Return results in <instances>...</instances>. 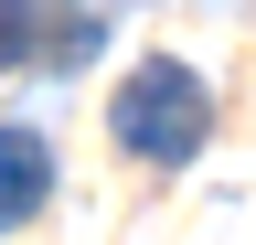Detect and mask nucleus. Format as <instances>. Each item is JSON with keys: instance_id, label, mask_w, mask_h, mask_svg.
I'll return each instance as SVG.
<instances>
[{"instance_id": "f257e3e1", "label": "nucleus", "mask_w": 256, "mask_h": 245, "mask_svg": "<svg viewBox=\"0 0 256 245\" xmlns=\"http://www.w3.org/2000/svg\"><path fill=\"white\" fill-rule=\"evenodd\" d=\"M107 128H118V149H128V160H150V171H182V160H203V139H214V96H203V75H192V64L150 53V64L118 85Z\"/></svg>"}, {"instance_id": "f03ea898", "label": "nucleus", "mask_w": 256, "mask_h": 245, "mask_svg": "<svg viewBox=\"0 0 256 245\" xmlns=\"http://www.w3.org/2000/svg\"><path fill=\"white\" fill-rule=\"evenodd\" d=\"M43 203H54V149L32 128H0V235H22Z\"/></svg>"}, {"instance_id": "7ed1b4c3", "label": "nucleus", "mask_w": 256, "mask_h": 245, "mask_svg": "<svg viewBox=\"0 0 256 245\" xmlns=\"http://www.w3.org/2000/svg\"><path fill=\"white\" fill-rule=\"evenodd\" d=\"M96 43H107V21H96V11H54V0H43V64H86Z\"/></svg>"}, {"instance_id": "20e7f679", "label": "nucleus", "mask_w": 256, "mask_h": 245, "mask_svg": "<svg viewBox=\"0 0 256 245\" xmlns=\"http://www.w3.org/2000/svg\"><path fill=\"white\" fill-rule=\"evenodd\" d=\"M43 53V0H0V64Z\"/></svg>"}]
</instances>
